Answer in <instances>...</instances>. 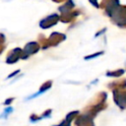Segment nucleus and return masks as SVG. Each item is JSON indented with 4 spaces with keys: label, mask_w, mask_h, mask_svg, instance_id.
<instances>
[{
    "label": "nucleus",
    "mask_w": 126,
    "mask_h": 126,
    "mask_svg": "<svg viewBox=\"0 0 126 126\" xmlns=\"http://www.w3.org/2000/svg\"><path fill=\"white\" fill-rule=\"evenodd\" d=\"M14 97H9V98H7L5 101H4V105H6V106H9L13 101H14Z\"/></svg>",
    "instance_id": "nucleus-7"
},
{
    "label": "nucleus",
    "mask_w": 126,
    "mask_h": 126,
    "mask_svg": "<svg viewBox=\"0 0 126 126\" xmlns=\"http://www.w3.org/2000/svg\"><path fill=\"white\" fill-rule=\"evenodd\" d=\"M51 112H52V110L51 109H47V110H45L40 116H41V118L43 119V118H47V117H50L51 116Z\"/></svg>",
    "instance_id": "nucleus-6"
},
{
    "label": "nucleus",
    "mask_w": 126,
    "mask_h": 126,
    "mask_svg": "<svg viewBox=\"0 0 126 126\" xmlns=\"http://www.w3.org/2000/svg\"><path fill=\"white\" fill-rule=\"evenodd\" d=\"M42 118H41V116L40 115H37V114H35V113H32V114H31V116H30V121L32 122V123H35V122H37V121H39V120H41Z\"/></svg>",
    "instance_id": "nucleus-5"
},
{
    "label": "nucleus",
    "mask_w": 126,
    "mask_h": 126,
    "mask_svg": "<svg viewBox=\"0 0 126 126\" xmlns=\"http://www.w3.org/2000/svg\"><path fill=\"white\" fill-rule=\"evenodd\" d=\"M18 73H19V70H17V71H16V72H14V73H11V74H10V75H9V76L7 77V79H10V78L14 77V76H15L16 74H18Z\"/></svg>",
    "instance_id": "nucleus-8"
},
{
    "label": "nucleus",
    "mask_w": 126,
    "mask_h": 126,
    "mask_svg": "<svg viewBox=\"0 0 126 126\" xmlns=\"http://www.w3.org/2000/svg\"><path fill=\"white\" fill-rule=\"evenodd\" d=\"M113 99L120 109L126 108V92H120L119 90H115L113 92Z\"/></svg>",
    "instance_id": "nucleus-1"
},
{
    "label": "nucleus",
    "mask_w": 126,
    "mask_h": 126,
    "mask_svg": "<svg viewBox=\"0 0 126 126\" xmlns=\"http://www.w3.org/2000/svg\"><path fill=\"white\" fill-rule=\"evenodd\" d=\"M75 126H94V118L82 113L75 119Z\"/></svg>",
    "instance_id": "nucleus-2"
},
{
    "label": "nucleus",
    "mask_w": 126,
    "mask_h": 126,
    "mask_svg": "<svg viewBox=\"0 0 126 126\" xmlns=\"http://www.w3.org/2000/svg\"><path fill=\"white\" fill-rule=\"evenodd\" d=\"M79 114H80V112H79L78 110L71 111V112H69V113L66 115V117H65L62 121H60L58 124L52 125V126H71V122H72L74 119H76Z\"/></svg>",
    "instance_id": "nucleus-3"
},
{
    "label": "nucleus",
    "mask_w": 126,
    "mask_h": 126,
    "mask_svg": "<svg viewBox=\"0 0 126 126\" xmlns=\"http://www.w3.org/2000/svg\"><path fill=\"white\" fill-rule=\"evenodd\" d=\"M13 110H14V109H13V107H12V106H7V107H5V108H4V111H3V113L0 115V119H1V118L6 119V118H7V117H8V116L13 112Z\"/></svg>",
    "instance_id": "nucleus-4"
}]
</instances>
